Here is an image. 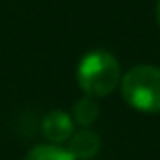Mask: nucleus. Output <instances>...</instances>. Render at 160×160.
Here are the masks:
<instances>
[{
	"label": "nucleus",
	"mask_w": 160,
	"mask_h": 160,
	"mask_svg": "<svg viewBox=\"0 0 160 160\" xmlns=\"http://www.w3.org/2000/svg\"><path fill=\"white\" fill-rule=\"evenodd\" d=\"M156 22H158V27H160V0L156 2Z\"/></svg>",
	"instance_id": "nucleus-7"
},
{
	"label": "nucleus",
	"mask_w": 160,
	"mask_h": 160,
	"mask_svg": "<svg viewBox=\"0 0 160 160\" xmlns=\"http://www.w3.org/2000/svg\"><path fill=\"white\" fill-rule=\"evenodd\" d=\"M24 160H75L73 154L59 144H41L35 146L24 156Z\"/></svg>",
	"instance_id": "nucleus-6"
},
{
	"label": "nucleus",
	"mask_w": 160,
	"mask_h": 160,
	"mask_svg": "<svg viewBox=\"0 0 160 160\" xmlns=\"http://www.w3.org/2000/svg\"><path fill=\"white\" fill-rule=\"evenodd\" d=\"M73 118L69 116L63 109H55V112H49L45 116L43 124H41V130H43V136L47 138L51 144H61V142L69 140L73 136Z\"/></svg>",
	"instance_id": "nucleus-3"
},
{
	"label": "nucleus",
	"mask_w": 160,
	"mask_h": 160,
	"mask_svg": "<svg viewBox=\"0 0 160 160\" xmlns=\"http://www.w3.org/2000/svg\"><path fill=\"white\" fill-rule=\"evenodd\" d=\"M99 116V103L95 102V98H83L79 99L77 103L73 106V113H71V118H73L75 124H79L81 128H87V126H91L95 120H98Z\"/></svg>",
	"instance_id": "nucleus-5"
},
{
	"label": "nucleus",
	"mask_w": 160,
	"mask_h": 160,
	"mask_svg": "<svg viewBox=\"0 0 160 160\" xmlns=\"http://www.w3.org/2000/svg\"><path fill=\"white\" fill-rule=\"evenodd\" d=\"M122 81L120 63L103 49L89 51L77 65V83L89 98H106Z\"/></svg>",
	"instance_id": "nucleus-1"
},
{
	"label": "nucleus",
	"mask_w": 160,
	"mask_h": 160,
	"mask_svg": "<svg viewBox=\"0 0 160 160\" xmlns=\"http://www.w3.org/2000/svg\"><path fill=\"white\" fill-rule=\"evenodd\" d=\"M102 148V138L99 134H95L89 128H81L79 132H73V136L69 138V152L73 154V158H81V160H89Z\"/></svg>",
	"instance_id": "nucleus-4"
},
{
	"label": "nucleus",
	"mask_w": 160,
	"mask_h": 160,
	"mask_svg": "<svg viewBox=\"0 0 160 160\" xmlns=\"http://www.w3.org/2000/svg\"><path fill=\"white\" fill-rule=\"evenodd\" d=\"M122 98L142 113H160V67L136 65L120 81Z\"/></svg>",
	"instance_id": "nucleus-2"
}]
</instances>
